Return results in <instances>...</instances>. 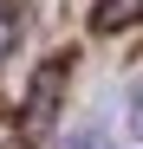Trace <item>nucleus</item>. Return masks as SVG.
<instances>
[{"mask_svg": "<svg viewBox=\"0 0 143 149\" xmlns=\"http://www.w3.org/2000/svg\"><path fill=\"white\" fill-rule=\"evenodd\" d=\"M137 19H143V0H98V7H91V26L98 33H124Z\"/></svg>", "mask_w": 143, "mask_h": 149, "instance_id": "obj_1", "label": "nucleus"}, {"mask_svg": "<svg viewBox=\"0 0 143 149\" xmlns=\"http://www.w3.org/2000/svg\"><path fill=\"white\" fill-rule=\"evenodd\" d=\"M20 33H26V0H0V58L20 45Z\"/></svg>", "mask_w": 143, "mask_h": 149, "instance_id": "obj_2", "label": "nucleus"}, {"mask_svg": "<svg viewBox=\"0 0 143 149\" xmlns=\"http://www.w3.org/2000/svg\"><path fill=\"white\" fill-rule=\"evenodd\" d=\"M59 149H111V136L104 130H78V136H65Z\"/></svg>", "mask_w": 143, "mask_h": 149, "instance_id": "obj_3", "label": "nucleus"}, {"mask_svg": "<svg viewBox=\"0 0 143 149\" xmlns=\"http://www.w3.org/2000/svg\"><path fill=\"white\" fill-rule=\"evenodd\" d=\"M130 104H137V110H143V78H137V84H130Z\"/></svg>", "mask_w": 143, "mask_h": 149, "instance_id": "obj_4", "label": "nucleus"}]
</instances>
